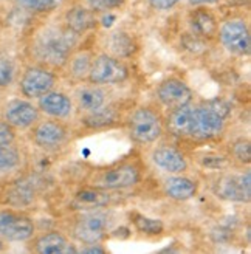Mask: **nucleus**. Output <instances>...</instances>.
I'll use <instances>...</instances> for the list:
<instances>
[{"instance_id":"f257e3e1","label":"nucleus","mask_w":251,"mask_h":254,"mask_svg":"<svg viewBox=\"0 0 251 254\" xmlns=\"http://www.w3.org/2000/svg\"><path fill=\"white\" fill-rule=\"evenodd\" d=\"M78 42V34L71 30L59 27H48L37 34L33 53L37 61L52 67H62L68 62L74 45Z\"/></svg>"},{"instance_id":"f03ea898","label":"nucleus","mask_w":251,"mask_h":254,"mask_svg":"<svg viewBox=\"0 0 251 254\" xmlns=\"http://www.w3.org/2000/svg\"><path fill=\"white\" fill-rule=\"evenodd\" d=\"M129 130L133 141L140 144L154 143L163 133V121L155 110L138 107L129 120Z\"/></svg>"},{"instance_id":"7ed1b4c3","label":"nucleus","mask_w":251,"mask_h":254,"mask_svg":"<svg viewBox=\"0 0 251 254\" xmlns=\"http://www.w3.org/2000/svg\"><path fill=\"white\" fill-rule=\"evenodd\" d=\"M141 174L135 164L123 163L98 172L92 179V186L104 190H118L127 189L140 183Z\"/></svg>"},{"instance_id":"20e7f679","label":"nucleus","mask_w":251,"mask_h":254,"mask_svg":"<svg viewBox=\"0 0 251 254\" xmlns=\"http://www.w3.org/2000/svg\"><path fill=\"white\" fill-rule=\"evenodd\" d=\"M110 214L104 211H87L73 226V236L82 244H98L106 237L110 228Z\"/></svg>"},{"instance_id":"39448f33","label":"nucleus","mask_w":251,"mask_h":254,"mask_svg":"<svg viewBox=\"0 0 251 254\" xmlns=\"http://www.w3.org/2000/svg\"><path fill=\"white\" fill-rule=\"evenodd\" d=\"M87 78L92 84H120L129 78V70L124 64L109 55H101L92 61Z\"/></svg>"},{"instance_id":"423d86ee","label":"nucleus","mask_w":251,"mask_h":254,"mask_svg":"<svg viewBox=\"0 0 251 254\" xmlns=\"http://www.w3.org/2000/svg\"><path fill=\"white\" fill-rule=\"evenodd\" d=\"M220 42L228 50L230 53L244 56L248 55L251 47V37L250 30L245 20L242 19H230L227 20L220 28Z\"/></svg>"},{"instance_id":"0eeeda50","label":"nucleus","mask_w":251,"mask_h":254,"mask_svg":"<svg viewBox=\"0 0 251 254\" xmlns=\"http://www.w3.org/2000/svg\"><path fill=\"white\" fill-rule=\"evenodd\" d=\"M214 194L228 201H248L251 195V174L223 175L212 186Z\"/></svg>"},{"instance_id":"6e6552de","label":"nucleus","mask_w":251,"mask_h":254,"mask_svg":"<svg viewBox=\"0 0 251 254\" xmlns=\"http://www.w3.org/2000/svg\"><path fill=\"white\" fill-rule=\"evenodd\" d=\"M225 129V118L211 109L208 104L194 107V129L192 136L197 139H214Z\"/></svg>"},{"instance_id":"1a4fd4ad","label":"nucleus","mask_w":251,"mask_h":254,"mask_svg":"<svg viewBox=\"0 0 251 254\" xmlns=\"http://www.w3.org/2000/svg\"><path fill=\"white\" fill-rule=\"evenodd\" d=\"M56 84V74L42 67H31L20 79V92L27 98H41Z\"/></svg>"},{"instance_id":"9d476101","label":"nucleus","mask_w":251,"mask_h":254,"mask_svg":"<svg viewBox=\"0 0 251 254\" xmlns=\"http://www.w3.org/2000/svg\"><path fill=\"white\" fill-rule=\"evenodd\" d=\"M157 96L168 109H179L192 103V90L182 79L171 78L163 81L157 88Z\"/></svg>"},{"instance_id":"9b49d317","label":"nucleus","mask_w":251,"mask_h":254,"mask_svg":"<svg viewBox=\"0 0 251 254\" xmlns=\"http://www.w3.org/2000/svg\"><path fill=\"white\" fill-rule=\"evenodd\" d=\"M5 120L12 127L27 129L39 121V109L28 101L14 99L5 109Z\"/></svg>"},{"instance_id":"f8f14e48","label":"nucleus","mask_w":251,"mask_h":254,"mask_svg":"<svg viewBox=\"0 0 251 254\" xmlns=\"http://www.w3.org/2000/svg\"><path fill=\"white\" fill-rule=\"evenodd\" d=\"M152 161L157 168L169 174H183L188 169V161L182 150L172 146H160L152 152Z\"/></svg>"},{"instance_id":"ddd939ff","label":"nucleus","mask_w":251,"mask_h":254,"mask_svg":"<svg viewBox=\"0 0 251 254\" xmlns=\"http://www.w3.org/2000/svg\"><path fill=\"white\" fill-rule=\"evenodd\" d=\"M67 129L58 121H44L34 129V143L41 147H58L67 139Z\"/></svg>"},{"instance_id":"4468645a","label":"nucleus","mask_w":251,"mask_h":254,"mask_svg":"<svg viewBox=\"0 0 251 254\" xmlns=\"http://www.w3.org/2000/svg\"><path fill=\"white\" fill-rule=\"evenodd\" d=\"M168 129L172 135L175 136H192V129H194V107L189 104L172 109L169 117H168Z\"/></svg>"},{"instance_id":"2eb2a0df","label":"nucleus","mask_w":251,"mask_h":254,"mask_svg":"<svg viewBox=\"0 0 251 254\" xmlns=\"http://www.w3.org/2000/svg\"><path fill=\"white\" fill-rule=\"evenodd\" d=\"M39 109L44 113H47L48 117L67 118L73 110V104H71V99L65 93L50 90L48 93L39 98Z\"/></svg>"},{"instance_id":"dca6fc26","label":"nucleus","mask_w":251,"mask_h":254,"mask_svg":"<svg viewBox=\"0 0 251 254\" xmlns=\"http://www.w3.org/2000/svg\"><path fill=\"white\" fill-rule=\"evenodd\" d=\"M198 185L188 179V177L183 175H175V177H169V179L165 182V192L169 198L177 200V201H186L192 198L197 194Z\"/></svg>"},{"instance_id":"f3484780","label":"nucleus","mask_w":251,"mask_h":254,"mask_svg":"<svg viewBox=\"0 0 251 254\" xmlns=\"http://www.w3.org/2000/svg\"><path fill=\"white\" fill-rule=\"evenodd\" d=\"M36 251L41 254H64V253H78L76 248L68 244L65 236H62L58 231L44 234L36 242Z\"/></svg>"},{"instance_id":"a211bd4d","label":"nucleus","mask_w":251,"mask_h":254,"mask_svg":"<svg viewBox=\"0 0 251 254\" xmlns=\"http://www.w3.org/2000/svg\"><path fill=\"white\" fill-rule=\"evenodd\" d=\"M112 201V195L104 189L99 188H84L74 195V203L84 209H96L104 208Z\"/></svg>"},{"instance_id":"6ab92c4d","label":"nucleus","mask_w":251,"mask_h":254,"mask_svg":"<svg viewBox=\"0 0 251 254\" xmlns=\"http://www.w3.org/2000/svg\"><path fill=\"white\" fill-rule=\"evenodd\" d=\"M95 16L90 9H85L82 6H76L67 12V27L73 33L81 34L87 30L95 27Z\"/></svg>"},{"instance_id":"aec40b11","label":"nucleus","mask_w":251,"mask_h":254,"mask_svg":"<svg viewBox=\"0 0 251 254\" xmlns=\"http://www.w3.org/2000/svg\"><path fill=\"white\" fill-rule=\"evenodd\" d=\"M78 106L81 110L93 112L106 104V92L99 87H82L76 93Z\"/></svg>"},{"instance_id":"412c9836","label":"nucleus","mask_w":251,"mask_h":254,"mask_svg":"<svg viewBox=\"0 0 251 254\" xmlns=\"http://www.w3.org/2000/svg\"><path fill=\"white\" fill-rule=\"evenodd\" d=\"M191 28L198 37H212L217 33V22L206 9H197L191 16Z\"/></svg>"},{"instance_id":"4be33fe9","label":"nucleus","mask_w":251,"mask_h":254,"mask_svg":"<svg viewBox=\"0 0 251 254\" xmlns=\"http://www.w3.org/2000/svg\"><path fill=\"white\" fill-rule=\"evenodd\" d=\"M34 234V225L31 219L17 215V217L9 223V226L5 230L2 237L11 242H22V240H28Z\"/></svg>"},{"instance_id":"5701e85b","label":"nucleus","mask_w":251,"mask_h":254,"mask_svg":"<svg viewBox=\"0 0 251 254\" xmlns=\"http://www.w3.org/2000/svg\"><path fill=\"white\" fill-rule=\"evenodd\" d=\"M82 124L89 129H103V127H109L118 121V113L114 107H99L89 115L84 117Z\"/></svg>"},{"instance_id":"b1692460","label":"nucleus","mask_w":251,"mask_h":254,"mask_svg":"<svg viewBox=\"0 0 251 254\" xmlns=\"http://www.w3.org/2000/svg\"><path fill=\"white\" fill-rule=\"evenodd\" d=\"M109 45H110L112 52H114L120 58L130 56L135 52V42H133V39L127 33H123V31H118V33L112 34L110 41H109Z\"/></svg>"},{"instance_id":"393cba45","label":"nucleus","mask_w":251,"mask_h":254,"mask_svg":"<svg viewBox=\"0 0 251 254\" xmlns=\"http://www.w3.org/2000/svg\"><path fill=\"white\" fill-rule=\"evenodd\" d=\"M70 61V74L74 79H84L90 71L92 67V56L85 52L74 55Z\"/></svg>"},{"instance_id":"a878e982","label":"nucleus","mask_w":251,"mask_h":254,"mask_svg":"<svg viewBox=\"0 0 251 254\" xmlns=\"http://www.w3.org/2000/svg\"><path fill=\"white\" fill-rule=\"evenodd\" d=\"M133 225L140 233H144L147 236H158L165 231V223L160 219H150L146 215H135L133 217Z\"/></svg>"},{"instance_id":"bb28decb","label":"nucleus","mask_w":251,"mask_h":254,"mask_svg":"<svg viewBox=\"0 0 251 254\" xmlns=\"http://www.w3.org/2000/svg\"><path fill=\"white\" fill-rule=\"evenodd\" d=\"M20 155L16 147L9 144L0 146V171H9L19 166Z\"/></svg>"},{"instance_id":"cd10ccee","label":"nucleus","mask_w":251,"mask_h":254,"mask_svg":"<svg viewBox=\"0 0 251 254\" xmlns=\"http://www.w3.org/2000/svg\"><path fill=\"white\" fill-rule=\"evenodd\" d=\"M61 0H16V3L25 11L47 12L52 11L59 5Z\"/></svg>"},{"instance_id":"c85d7f7f","label":"nucleus","mask_w":251,"mask_h":254,"mask_svg":"<svg viewBox=\"0 0 251 254\" xmlns=\"http://www.w3.org/2000/svg\"><path fill=\"white\" fill-rule=\"evenodd\" d=\"M34 198V190L31 189L30 185H17L14 189H12V192L9 194V200L12 205H17V206H25L31 203Z\"/></svg>"},{"instance_id":"c756f323","label":"nucleus","mask_w":251,"mask_h":254,"mask_svg":"<svg viewBox=\"0 0 251 254\" xmlns=\"http://www.w3.org/2000/svg\"><path fill=\"white\" fill-rule=\"evenodd\" d=\"M14 64L8 58L0 59V87H9L14 81Z\"/></svg>"},{"instance_id":"7c9ffc66","label":"nucleus","mask_w":251,"mask_h":254,"mask_svg":"<svg viewBox=\"0 0 251 254\" xmlns=\"http://www.w3.org/2000/svg\"><path fill=\"white\" fill-rule=\"evenodd\" d=\"M233 155L237 161L241 163H250V158H251V149H250V143L247 139H239V141H236L234 146H233Z\"/></svg>"},{"instance_id":"2f4dec72","label":"nucleus","mask_w":251,"mask_h":254,"mask_svg":"<svg viewBox=\"0 0 251 254\" xmlns=\"http://www.w3.org/2000/svg\"><path fill=\"white\" fill-rule=\"evenodd\" d=\"M92 9L95 11H109L114 8H120L124 0H87Z\"/></svg>"},{"instance_id":"473e14b6","label":"nucleus","mask_w":251,"mask_h":254,"mask_svg":"<svg viewBox=\"0 0 251 254\" xmlns=\"http://www.w3.org/2000/svg\"><path fill=\"white\" fill-rule=\"evenodd\" d=\"M14 136L16 135H14V130H12V126L0 121V146L11 144L14 141Z\"/></svg>"},{"instance_id":"72a5a7b5","label":"nucleus","mask_w":251,"mask_h":254,"mask_svg":"<svg viewBox=\"0 0 251 254\" xmlns=\"http://www.w3.org/2000/svg\"><path fill=\"white\" fill-rule=\"evenodd\" d=\"M202 164L209 169H222L227 166L228 161H227V158H223L220 155H208V157H203Z\"/></svg>"},{"instance_id":"f704fd0d","label":"nucleus","mask_w":251,"mask_h":254,"mask_svg":"<svg viewBox=\"0 0 251 254\" xmlns=\"http://www.w3.org/2000/svg\"><path fill=\"white\" fill-rule=\"evenodd\" d=\"M17 217L16 212L12 211H2L0 212V236L5 233V230L9 226V223Z\"/></svg>"},{"instance_id":"c9c22d12","label":"nucleus","mask_w":251,"mask_h":254,"mask_svg":"<svg viewBox=\"0 0 251 254\" xmlns=\"http://www.w3.org/2000/svg\"><path fill=\"white\" fill-rule=\"evenodd\" d=\"M150 3V6L155 8V9H160V11H166V9H171L177 5L180 0H147Z\"/></svg>"},{"instance_id":"e433bc0d","label":"nucleus","mask_w":251,"mask_h":254,"mask_svg":"<svg viewBox=\"0 0 251 254\" xmlns=\"http://www.w3.org/2000/svg\"><path fill=\"white\" fill-rule=\"evenodd\" d=\"M81 253H84V254H104L106 253V250L104 248H101L99 245H96V244H87V247H84L82 250H81Z\"/></svg>"},{"instance_id":"4c0bfd02","label":"nucleus","mask_w":251,"mask_h":254,"mask_svg":"<svg viewBox=\"0 0 251 254\" xmlns=\"http://www.w3.org/2000/svg\"><path fill=\"white\" fill-rule=\"evenodd\" d=\"M219 0H189V3L192 5H208V3H216Z\"/></svg>"},{"instance_id":"58836bf2","label":"nucleus","mask_w":251,"mask_h":254,"mask_svg":"<svg viewBox=\"0 0 251 254\" xmlns=\"http://www.w3.org/2000/svg\"><path fill=\"white\" fill-rule=\"evenodd\" d=\"M112 20H115V16H114V14H109V16H106V17L103 19V25H104V27H110V25H112Z\"/></svg>"},{"instance_id":"ea45409f","label":"nucleus","mask_w":251,"mask_h":254,"mask_svg":"<svg viewBox=\"0 0 251 254\" xmlns=\"http://www.w3.org/2000/svg\"><path fill=\"white\" fill-rule=\"evenodd\" d=\"M0 248H2V244H0Z\"/></svg>"}]
</instances>
